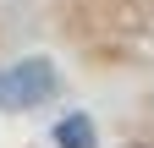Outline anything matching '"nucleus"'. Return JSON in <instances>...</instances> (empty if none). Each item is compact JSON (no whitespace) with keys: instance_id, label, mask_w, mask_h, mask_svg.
<instances>
[{"instance_id":"obj_1","label":"nucleus","mask_w":154,"mask_h":148,"mask_svg":"<svg viewBox=\"0 0 154 148\" xmlns=\"http://www.w3.org/2000/svg\"><path fill=\"white\" fill-rule=\"evenodd\" d=\"M55 132H61V148H94V137H88V121H83V115L61 121Z\"/></svg>"}]
</instances>
